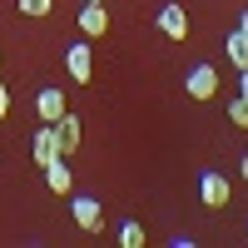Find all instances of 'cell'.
<instances>
[{
    "instance_id": "cell-10",
    "label": "cell",
    "mask_w": 248,
    "mask_h": 248,
    "mask_svg": "<svg viewBox=\"0 0 248 248\" xmlns=\"http://www.w3.org/2000/svg\"><path fill=\"white\" fill-rule=\"evenodd\" d=\"M45 184H50V194H70V164L65 159L45 164Z\"/></svg>"
},
{
    "instance_id": "cell-4",
    "label": "cell",
    "mask_w": 248,
    "mask_h": 248,
    "mask_svg": "<svg viewBox=\"0 0 248 248\" xmlns=\"http://www.w3.org/2000/svg\"><path fill=\"white\" fill-rule=\"evenodd\" d=\"M79 30H85V40L109 35V10H105V0H85V10H79Z\"/></svg>"
},
{
    "instance_id": "cell-7",
    "label": "cell",
    "mask_w": 248,
    "mask_h": 248,
    "mask_svg": "<svg viewBox=\"0 0 248 248\" xmlns=\"http://www.w3.org/2000/svg\"><path fill=\"white\" fill-rule=\"evenodd\" d=\"M90 45H70L65 50V70H70V79H75V85H90V75H94V65H90Z\"/></svg>"
},
{
    "instance_id": "cell-8",
    "label": "cell",
    "mask_w": 248,
    "mask_h": 248,
    "mask_svg": "<svg viewBox=\"0 0 248 248\" xmlns=\"http://www.w3.org/2000/svg\"><path fill=\"white\" fill-rule=\"evenodd\" d=\"M65 109H70V105H65V94H60L55 85H45V90H40V94H35V114H40V119H45V124H55V119H60V114H65Z\"/></svg>"
},
{
    "instance_id": "cell-15",
    "label": "cell",
    "mask_w": 248,
    "mask_h": 248,
    "mask_svg": "<svg viewBox=\"0 0 248 248\" xmlns=\"http://www.w3.org/2000/svg\"><path fill=\"white\" fill-rule=\"evenodd\" d=\"M5 114H10V90L0 85V119H5Z\"/></svg>"
},
{
    "instance_id": "cell-14",
    "label": "cell",
    "mask_w": 248,
    "mask_h": 248,
    "mask_svg": "<svg viewBox=\"0 0 248 248\" xmlns=\"http://www.w3.org/2000/svg\"><path fill=\"white\" fill-rule=\"evenodd\" d=\"M50 10H55V0H20V15H30V20L50 15Z\"/></svg>"
},
{
    "instance_id": "cell-6",
    "label": "cell",
    "mask_w": 248,
    "mask_h": 248,
    "mask_svg": "<svg viewBox=\"0 0 248 248\" xmlns=\"http://www.w3.org/2000/svg\"><path fill=\"white\" fill-rule=\"evenodd\" d=\"M159 30L169 35V40H189V10H184V5H174V0H169V5L159 10Z\"/></svg>"
},
{
    "instance_id": "cell-3",
    "label": "cell",
    "mask_w": 248,
    "mask_h": 248,
    "mask_svg": "<svg viewBox=\"0 0 248 248\" xmlns=\"http://www.w3.org/2000/svg\"><path fill=\"white\" fill-rule=\"evenodd\" d=\"M184 90H189V99H214L218 94V70L214 65H194L184 75Z\"/></svg>"
},
{
    "instance_id": "cell-5",
    "label": "cell",
    "mask_w": 248,
    "mask_h": 248,
    "mask_svg": "<svg viewBox=\"0 0 248 248\" xmlns=\"http://www.w3.org/2000/svg\"><path fill=\"white\" fill-rule=\"evenodd\" d=\"M199 199L209 203V209H229L233 189H229V179H223V174H203V179H199Z\"/></svg>"
},
{
    "instance_id": "cell-11",
    "label": "cell",
    "mask_w": 248,
    "mask_h": 248,
    "mask_svg": "<svg viewBox=\"0 0 248 248\" xmlns=\"http://www.w3.org/2000/svg\"><path fill=\"white\" fill-rule=\"evenodd\" d=\"M229 60H233V70H248V35L243 30H229Z\"/></svg>"
},
{
    "instance_id": "cell-1",
    "label": "cell",
    "mask_w": 248,
    "mask_h": 248,
    "mask_svg": "<svg viewBox=\"0 0 248 248\" xmlns=\"http://www.w3.org/2000/svg\"><path fill=\"white\" fill-rule=\"evenodd\" d=\"M70 218H75L85 233H99V229H105V209H99L94 194H75V199H70Z\"/></svg>"
},
{
    "instance_id": "cell-18",
    "label": "cell",
    "mask_w": 248,
    "mask_h": 248,
    "mask_svg": "<svg viewBox=\"0 0 248 248\" xmlns=\"http://www.w3.org/2000/svg\"><path fill=\"white\" fill-rule=\"evenodd\" d=\"M238 169H243V179H248V154H243V164H238Z\"/></svg>"
},
{
    "instance_id": "cell-17",
    "label": "cell",
    "mask_w": 248,
    "mask_h": 248,
    "mask_svg": "<svg viewBox=\"0 0 248 248\" xmlns=\"http://www.w3.org/2000/svg\"><path fill=\"white\" fill-rule=\"evenodd\" d=\"M238 30H243V35H248V10H243V15H238Z\"/></svg>"
},
{
    "instance_id": "cell-2",
    "label": "cell",
    "mask_w": 248,
    "mask_h": 248,
    "mask_svg": "<svg viewBox=\"0 0 248 248\" xmlns=\"http://www.w3.org/2000/svg\"><path fill=\"white\" fill-rule=\"evenodd\" d=\"M30 159L45 169V164H55V159H65L60 154V134H55V124H40V129L30 134Z\"/></svg>"
},
{
    "instance_id": "cell-16",
    "label": "cell",
    "mask_w": 248,
    "mask_h": 248,
    "mask_svg": "<svg viewBox=\"0 0 248 248\" xmlns=\"http://www.w3.org/2000/svg\"><path fill=\"white\" fill-rule=\"evenodd\" d=\"M238 75H243V85H238V94H243V99H248V70H238Z\"/></svg>"
},
{
    "instance_id": "cell-13",
    "label": "cell",
    "mask_w": 248,
    "mask_h": 248,
    "mask_svg": "<svg viewBox=\"0 0 248 248\" xmlns=\"http://www.w3.org/2000/svg\"><path fill=\"white\" fill-rule=\"evenodd\" d=\"M229 124H233V129H248V99H243V94L229 99Z\"/></svg>"
},
{
    "instance_id": "cell-9",
    "label": "cell",
    "mask_w": 248,
    "mask_h": 248,
    "mask_svg": "<svg viewBox=\"0 0 248 248\" xmlns=\"http://www.w3.org/2000/svg\"><path fill=\"white\" fill-rule=\"evenodd\" d=\"M55 134H60V154L70 159V154L79 149V114H70V109H65V114L55 119Z\"/></svg>"
},
{
    "instance_id": "cell-12",
    "label": "cell",
    "mask_w": 248,
    "mask_h": 248,
    "mask_svg": "<svg viewBox=\"0 0 248 248\" xmlns=\"http://www.w3.org/2000/svg\"><path fill=\"white\" fill-rule=\"evenodd\" d=\"M144 238H149V233H144V223H134V218L119 229V243H124V248H144Z\"/></svg>"
}]
</instances>
